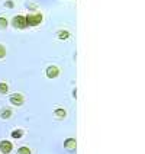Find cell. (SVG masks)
Masks as SVG:
<instances>
[{
    "instance_id": "obj_1",
    "label": "cell",
    "mask_w": 145,
    "mask_h": 154,
    "mask_svg": "<svg viewBox=\"0 0 145 154\" xmlns=\"http://www.w3.org/2000/svg\"><path fill=\"white\" fill-rule=\"evenodd\" d=\"M42 15L41 13H35V15H28V16L25 17V20H26V26L29 25V26H36V25H39L41 22H42Z\"/></svg>"
},
{
    "instance_id": "obj_2",
    "label": "cell",
    "mask_w": 145,
    "mask_h": 154,
    "mask_svg": "<svg viewBox=\"0 0 145 154\" xmlns=\"http://www.w3.org/2000/svg\"><path fill=\"white\" fill-rule=\"evenodd\" d=\"M12 23H13V26L16 28V29H23V28H26V20H25V16H15L13 17V20H12Z\"/></svg>"
},
{
    "instance_id": "obj_3",
    "label": "cell",
    "mask_w": 145,
    "mask_h": 154,
    "mask_svg": "<svg viewBox=\"0 0 145 154\" xmlns=\"http://www.w3.org/2000/svg\"><path fill=\"white\" fill-rule=\"evenodd\" d=\"M23 102H25V97H23L20 93H15V94L10 96V103L15 105V106H22Z\"/></svg>"
},
{
    "instance_id": "obj_4",
    "label": "cell",
    "mask_w": 145,
    "mask_h": 154,
    "mask_svg": "<svg viewBox=\"0 0 145 154\" xmlns=\"http://www.w3.org/2000/svg\"><path fill=\"white\" fill-rule=\"evenodd\" d=\"M12 148H13V146L10 141H0V151L3 154H10Z\"/></svg>"
},
{
    "instance_id": "obj_5",
    "label": "cell",
    "mask_w": 145,
    "mask_h": 154,
    "mask_svg": "<svg viewBox=\"0 0 145 154\" xmlns=\"http://www.w3.org/2000/svg\"><path fill=\"white\" fill-rule=\"evenodd\" d=\"M58 74H60V69L57 66H50L47 69V77H50V79H55V77H58Z\"/></svg>"
},
{
    "instance_id": "obj_6",
    "label": "cell",
    "mask_w": 145,
    "mask_h": 154,
    "mask_svg": "<svg viewBox=\"0 0 145 154\" xmlns=\"http://www.w3.org/2000/svg\"><path fill=\"white\" fill-rule=\"evenodd\" d=\"M64 147L67 148V150H70V151H73V150H76V147H77V143H76V140L74 138H68L65 143H64Z\"/></svg>"
},
{
    "instance_id": "obj_7",
    "label": "cell",
    "mask_w": 145,
    "mask_h": 154,
    "mask_svg": "<svg viewBox=\"0 0 145 154\" xmlns=\"http://www.w3.org/2000/svg\"><path fill=\"white\" fill-rule=\"evenodd\" d=\"M54 115H55V118H57V119H64V118L67 116V112H65V109L58 108V109H55V111H54Z\"/></svg>"
},
{
    "instance_id": "obj_8",
    "label": "cell",
    "mask_w": 145,
    "mask_h": 154,
    "mask_svg": "<svg viewBox=\"0 0 145 154\" xmlns=\"http://www.w3.org/2000/svg\"><path fill=\"white\" fill-rule=\"evenodd\" d=\"M0 116H2L3 119H9V118L12 116V111H10V109H3V111L0 112Z\"/></svg>"
},
{
    "instance_id": "obj_9",
    "label": "cell",
    "mask_w": 145,
    "mask_h": 154,
    "mask_svg": "<svg viewBox=\"0 0 145 154\" xmlns=\"http://www.w3.org/2000/svg\"><path fill=\"white\" fill-rule=\"evenodd\" d=\"M17 154H32L29 147H19L17 148Z\"/></svg>"
},
{
    "instance_id": "obj_10",
    "label": "cell",
    "mask_w": 145,
    "mask_h": 154,
    "mask_svg": "<svg viewBox=\"0 0 145 154\" xmlns=\"http://www.w3.org/2000/svg\"><path fill=\"white\" fill-rule=\"evenodd\" d=\"M9 92V86L6 83H0V94H6Z\"/></svg>"
},
{
    "instance_id": "obj_11",
    "label": "cell",
    "mask_w": 145,
    "mask_h": 154,
    "mask_svg": "<svg viewBox=\"0 0 145 154\" xmlns=\"http://www.w3.org/2000/svg\"><path fill=\"white\" fill-rule=\"evenodd\" d=\"M22 135H23V131H20V129H16L12 132V138H16V140L22 138Z\"/></svg>"
},
{
    "instance_id": "obj_12",
    "label": "cell",
    "mask_w": 145,
    "mask_h": 154,
    "mask_svg": "<svg viewBox=\"0 0 145 154\" xmlns=\"http://www.w3.org/2000/svg\"><path fill=\"white\" fill-rule=\"evenodd\" d=\"M68 36H70L68 31H60V32H58V38H60V39H67Z\"/></svg>"
},
{
    "instance_id": "obj_13",
    "label": "cell",
    "mask_w": 145,
    "mask_h": 154,
    "mask_svg": "<svg viewBox=\"0 0 145 154\" xmlns=\"http://www.w3.org/2000/svg\"><path fill=\"white\" fill-rule=\"evenodd\" d=\"M0 28H2V29L8 28V19H6V17H0Z\"/></svg>"
},
{
    "instance_id": "obj_14",
    "label": "cell",
    "mask_w": 145,
    "mask_h": 154,
    "mask_svg": "<svg viewBox=\"0 0 145 154\" xmlns=\"http://www.w3.org/2000/svg\"><path fill=\"white\" fill-rule=\"evenodd\" d=\"M5 55H6V50H5L3 45H0V58H3Z\"/></svg>"
}]
</instances>
